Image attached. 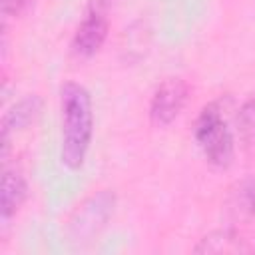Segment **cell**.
I'll list each match as a JSON object with an SVG mask.
<instances>
[{"label": "cell", "mask_w": 255, "mask_h": 255, "mask_svg": "<svg viewBox=\"0 0 255 255\" xmlns=\"http://www.w3.org/2000/svg\"><path fill=\"white\" fill-rule=\"evenodd\" d=\"M231 205L237 213L255 217V171L237 183L231 193Z\"/></svg>", "instance_id": "10"}, {"label": "cell", "mask_w": 255, "mask_h": 255, "mask_svg": "<svg viewBox=\"0 0 255 255\" xmlns=\"http://www.w3.org/2000/svg\"><path fill=\"white\" fill-rule=\"evenodd\" d=\"M94 137V104L90 90L74 80L60 88V161L70 171L84 165Z\"/></svg>", "instance_id": "1"}, {"label": "cell", "mask_w": 255, "mask_h": 255, "mask_svg": "<svg viewBox=\"0 0 255 255\" xmlns=\"http://www.w3.org/2000/svg\"><path fill=\"white\" fill-rule=\"evenodd\" d=\"M28 179L20 167L4 165L2 175V195H0V213H2V227L10 225V221L18 215L22 205L28 199Z\"/></svg>", "instance_id": "7"}, {"label": "cell", "mask_w": 255, "mask_h": 255, "mask_svg": "<svg viewBox=\"0 0 255 255\" xmlns=\"http://www.w3.org/2000/svg\"><path fill=\"white\" fill-rule=\"evenodd\" d=\"M36 0H2V16L4 20H18L24 18L32 8Z\"/></svg>", "instance_id": "11"}, {"label": "cell", "mask_w": 255, "mask_h": 255, "mask_svg": "<svg viewBox=\"0 0 255 255\" xmlns=\"http://www.w3.org/2000/svg\"><path fill=\"white\" fill-rule=\"evenodd\" d=\"M106 10L108 6L100 0H92V4L86 8L70 42V52L76 60H92L104 48L110 34V20Z\"/></svg>", "instance_id": "4"}, {"label": "cell", "mask_w": 255, "mask_h": 255, "mask_svg": "<svg viewBox=\"0 0 255 255\" xmlns=\"http://www.w3.org/2000/svg\"><path fill=\"white\" fill-rule=\"evenodd\" d=\"M239 239L233 231L229 229H217L207 233L205 237L199 239V243L195 245L197 253H223V251H235L239 249Z\"/></svg>", "instance_id": "9"}, {"label": "cell", "mask_w": 255, "mask_h": 255, "mask_svg": "<svg viewBox=\"0 0 255 255\" xmlns=\"http://www.w3.org/2000/svg\"><path fill=\"white\" fill-rule=\"evenodd\" d=\"M44 110V100L38 94H28L24 98H20L18 102H14L2 116V159L6 161L8 151H10V143L12 137L22 133L24 129H28L42 114Z\"/></svg>", "instance_id": "6"}, {"label": "cell", "mask_w": 255, "mask_h": 255, "mask_svg": "<svg viewBox=\"0 0 255 255\" xmlns=\"http://www.w3.org/2000/svg\"><path fill=\"white\" fill-rule=\"evenodd\" d=\"M189 94H191L189 84L183 78L169 76L161 80L149 98V106H147L149 122L155 128H167L169 124H173L179 118V114L185 110L189 102Z\"/></svg>", "instance_id": "5"}, {"label": "cell", "mask_w": 255, "mask_h": 255, "mask_svg": "<svg viewBox=\"0 0 255 255\" xmlns=\"http://www.w3.org/2000/svg\"><path fill=\"white\" fill-rule=\"evenodd\" d=\"M193 139L209 165L227 169L235 157V135L221 102L205 104L193 124Z\"/></svg>", "instance_id": "2"}, {"label": "cell", "mask_w": 255, "mask_h": 255, "mask_svg": "<svg viewBox=\"0 0 255 255\" xmlns=\"http://www.w3.org/2000/svg\"><path fill=\"white\" fill-rule=\"evenodd\" d=\"M116 211V193L112 189H100L98 193L90 195L72 215L68 223V237L70 241L84 245L92 241L112 219Z\"/></svg>", "instance_id": "3"}, {"label": "cell", "mask_w": 255, "mask_h": 255, "mask_svg": "<svg viewBox=\"0 0 255 255\" xmlns=\"http://www.w3.org/2000/svg\"><path fill=\"white\" fill-rule=\"evenodd\" d=\"M235 131L243 147H255V90L243 100L237 110Z\"/></svg>", "instance_id": "8"}, {"label": "cell", "mask_w": 255, "mask_h": 255, "mask_svg": "<svg viewBox=\"0 0 255 255\" xmlns=\"http://www.w3.org/2000/svg\"><path fill=\"white\" fill-rule=\"evenodd\" d=\"M100 2H104V4H106V6H110V4H112V2H114V0H100Z\"/></svg>", "instance_id": "12"}]
</instances>
